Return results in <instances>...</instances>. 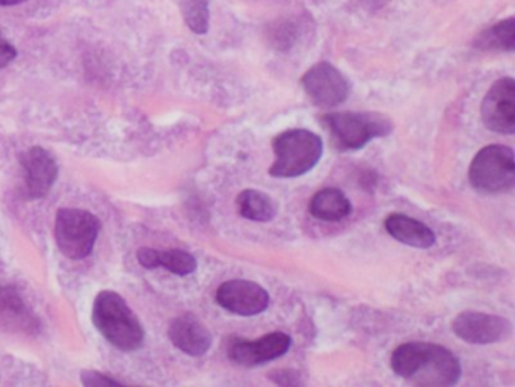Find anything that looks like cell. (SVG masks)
<instances>
[{"instance_id": "44dd1931", "label": "cell", "mask_w": 515, "mask_h": 387, "mask_svg": "<svg viewBox=\"0 0 515 387\" xmlns=\"http://www.w3.org/2000/svg\"><path fill=\"white\" fill-rule=\"evenodd\" d=\"M269 38L274 41L275 46L280 47L281 50H286L287 47L292 46L297 40V28L295 23L284 20V22L274 25Z\"/></svg>"}, {"instance_id": "d6986e66", "label": "cell", "mask_w": 515, "mask_h": 387, "mask_svg": "<svg viewBox=\"0 0 515 387\" xmlns=\"http://www.w3.org/2000/svg\"><path fill=\"white\" fill-rule=\"evenodd\" d=\"M177 2L186 26L194 34L206 35L210 25L209 2L207 0H177Z\"/></svg>"}, {"instance_id": "7402d4cb", "label": "cell", "mask_w": 515, "mask_h": 387, "mask_svg": "<svg viewBox=\"0 0 515 387\" xmlns=\"http://www.w3.org/2000/svg\"><path fill=\"white\" fill-rule=\"evenodd\" d=\"M81 380L88 387L120 386L121 381L115 380L111 375L97 371H82Z\"/></svg>"}, {"instance_id": "d4e9b609", "label": "cell", "mask_w": 515, "mask_h": 387, "mask_svg": "<svg viewBox=\"0 0 515 387\" xmlns=\"http://www.w3.org/2000/svg\"><path fill=\"white\" fill-rule=\"evenodd\" d=\"M17 58V50L4 35L0 34V69L10 66Z\"/></svg>"}, {"instance_id": "603a6c76", "label": "cell", "mask_w": 515, "mask_h": 387, "mask_svg": "<svg viewBox=\"0 0 515 387\" xmlns=\"http://www.w3.org/2000/svg\"><path fill=\"white\" fill-rule=\"evenodd\" d=\"M268 377L278 386H303L304 384L301 375L293 369H277L269 372Z\"/></svg>"}, {"instance_id": "3957f363", "label": "cell", "mask_w": 515, "mask_h": 387, "mask_svg": "<svg viewBox=\"0 0 515 387\" xmlns=\"http://www.w3.org/2000/svg\"><path fill=\"white\" fill-rule=\"evenodd\" d=\"M321 124L340 152L363 149L371 141L393 132L392 120L378 112H328L322 115Z\"/></svg>"}, {"instance_id": "ffe728a7", "label": "cell", "mask_w": 515, "mask_h": 387, "mask_svg": "<svg viewBox=\"0 0 515 387\" xmlns=\"http://www.w3.org/2000/svg\"><path fill=\"white\" fill-rule=\"evenodd\" d=\"M159 267H164L176 276L185 277L195 273L197 261L188 251L173 248V250L159 251Z\"/></svg>"}, {"instance_id": "e0dca14e", "label": "cell", "mask_w": 515, "mask_h": 387, "mask_svg": "<svg viewBox=\"0 0 515 387\" xmlns=\"http://www.w3.org/2000/svg\"><path fill=\"white\" fill-rule=\"evenodd\" d=\"M239 215L256 223H269L277 215V203L257 189H244L236 199Z\"/></svg>"}, {"instance_id": "2e32d148", "label": "cell", "mask_w": 515, "mask_h": 387, "mask_svg": "<svg viewBox=\"0 0 515 387\" xmlns=\"http://www.w3.org/2000/svg\"><path fill=\"white\" fill-rule=\"evenodd\" d=\"M309 211L316 220L337 223L351 215L352 205L340 189L325 188L310 200Z\"/></svg>"}, {"instance_id": "5b68a950", "label": "cell", "mask_w": 515, "mask_h": 387, "mask_svg": "<svg viewBox=\"0 0 515 387\" xmlns=\"http://www.w3.org/2000/svg\"><path fill=\"white\" fill-rule=\"evenodd\" d=\"M470 185L481 194H500L515 185L514 152L502 144L484 147L470 164Z\"/></svg>"}, {"instance_id": "277c9868", "label": "cell", "mask_w": 515, "mask_h": 387, "mask_svg": "<svg viewBox=\"0 0 515 387\" xmlns=\"http://www.w3.org/2000/svg\"><path fill=\"white\" fill-rule=\"evenodd\" d=\"M275 162L269 174L277 179H295L316 167L324 153L321 137L306 129H290L272 143Z\"/></svg>"}, {"instance_id": "52a82bcc", "label": "cell", "mask_w": 515, "mask_h": 387, "mask_svg": "<svg viewBox=\"0 0 515 387\" xmlns=\"http://www.w3.org/2000/svg\"><path fill=\"white\" fill-rule=\"evenodd\" d=\"M304 93L313 105L321 109H334L343 105L351 94V82L330 62H318L301 79Z\"/></svg>"}, {"instance_id": "7c38bea8", "label": "cell", "mask_w": 515, "mask_h": 387, "mask_svg": "<svg viewBox=\"0 0 515 387\" xmlns=\"http://www.w3.org/2000/svg\"><path fill=\"white\" fill-rule=\"evenodd\" d=\"M290 345H292L290 336L281 332L269 333L254 342L235 339L229 345V359L236 365L251 368V366L280 359L290 350Z\"/></svg>"}, {"instance_id": "8992f818", "label": "cell", "mask_w": 515, "mask_h": 387, "mask_svg": "<svg viewBox=\"0 0 515 387\" xmlns=\"http://www.w3.org/2000/svg\"><path fill=\"white\" fill-rule=\"evenodd\" d=\"M99 232V218L84 209L64 208L56 214V244L68 259L79 261L90 256Z\"/></svg>"}, {"instance_id": "4316f807", "label": "cell", "mask_w": 515, "mask_h": 387, "mask_svg": "<svg viewBox=\"0 0 515 387\" xmlns=\"http://www.w3.org/2000/svg\"><path fill=\"white\" fill-rule=\"evenodd\" d=\"M25 0H0V7H14V5L23 4Z\"/></svg>"}, {"instance_id": "8fae6325", "label": "cell", "mask_w": 515, "mask_h": 387, "mask_svg": "<svg viewBox=\"0 0 515 387\" xmlns=\"http://www.w3.org/2000/svg\"><path fill=\"white\" fill-rule=\"evenodd\" d=\"M26 199H44L58 179V164L55 158L43 147H32L20 158Z\"/></svg>"}, {"instance_id": "cb8c5ba5", "label": "cell", "mask_w": 515, "mask_h": 387, "mask_svg": "<svg viewBox=\"0 0 515 387\" xmlns=\"http://www.w3.org/2000/svg\"><path fill=\"white\" fill-rule=\"evenodd\" d=\"M136 259L147 270H155V268L159 267V250L149 247L139 248L136 251Z\"/></svg>"}, {"instance_id": "9a60e30c", "label": "cell", "mask_w": 515, "mask_h": 387, "mask_svg": "<svg viewBox=\"0 0 515 387\" xmlns=\"http://www.w3.org/2000/svg\"><path fill=\"white\" fill-rule=\"evenodd\" d=\"M384 226L392 238L408 247L425 250V248H431L437 241L431 227L404 214L389 215Z\"/></svg>"}, {"instance_id": "9c48e42d", "label": "cell", "mask_w": 515, "mask_h": 387, "mask_svg": "<svg viewBox=\"0 0 515 387\" xmlns=\"http://www.w3.org/2000/svg\"><path fill=\"white\" fill-rule=\"evenodd\" d=\"M481 117L488 131L500 135L515 132V81L502 78L491 85L481 105Z\"/></svg>"}, {"instance_id": "484cf974", "label": "cell", "mask_w": 515, "mask_h": 387, "mask_svg": "<svg viewBox=\"0 0 515 387\" xmlns=\"http://www.w3.org/2000/svg\"><path fill=\"white\" fill-rule=\"evenodd\" d=\"M389 2L390 0H360V4L369 11L380 10V8H383L384 5L389 4Z\"/></svg>"}, {"instance_id": "5bb4252c", "label": "cell", "mask_w": 515, "mask_h": 387, "mask_svg": "<svg viewBox=\"0 0 515 387\" xmlns=\"http://www.w3.org/2000/svg\"><path fill=\"white\" fill-rule=\"evenodd\" d=\"M0 327L25 333L38 329L37 319L13 286H0Z\"/></svg>"}, {"instance_id": "30bf717a", "label": "cell", "mask_w": 515, "mask_h": 387, "mask_svg": "<svg viewBox=\"0 0 515 387\" xmlns=\"http://www.w3.org/2000/svg\"><path fill=\"white\" fill-rule=\"evenodd\" d=\"M216 303L239 316H256L269 306L265 288L248 280H229L216 291Z\"/></svg>"}, {"instance_id": "4fadbf2b", "label": "cell", "mask_w": 515, "mask_h": 387, "mask_svg": "<svg viewBox=\"0 0 515 387\" xmlns=\"http://www.w3.org/2000/svg\"><path fill=\"white\" fill-rule=\"evenodd\" d=\"M168 338L174 347L192 357L204 356L213 342L207 327L192 313H183L171 321Z\"/></svg>"}, {"instance_id": "7a4b0ae2", "label": "cell", "mask_w": 515, "mask_h": 387, "mask_svg": "<svg viewBox=\"0 0 515 387\" xmlns=\"http://www.w3.org/2000/svg\"><path fill=\"white\" fill-rule=\"evenodd\" d=\"M93 322L100 335L124 353L144 344V329L126 301L117 292H100L94 301Z\"/></svg>"}, {"instance_id": "ba28073f", "label": "cell", "mask_w": 515, "mask_h": 387, "mask_svg": "<svg viewBox=\"0 0 515 387\" xmlns=\"http://www.w3.org/2000/svg\"><path fill=\"white\" fill-rule=\"evenodd\" d=\"M452 330L467 344L490 345L506 341L512 335V324L502 316L467 310L454 319Z\"/></svg>"}, {"instance_id": "6da1fadb", "label": "cell", "mask_w": 515, "mask_h": 387, "mask_svg": "<svg viewBox=\"0 0 515 387\" xmlns=\"http://www.w3.org/2000/svg\"><path fill=\"white\" fill-rule=\"evenodd\" d=\"M398 377L422 387H449L460 381V360L448 348L428 342L399 345L390 359Z\"/></svg>"}, {"instance_id": "ac0fdd59", "label": "cell", "mask_w": 515, "mask_h": 387, "mask_svg": "<svg viewBox=\"0 0 515 387\" xmlns=\"http://www.w3.org/2000/svg\"><path fill=\"white\" fill-rule=\"evenodd\" d=\"M476 49L484 52H512L515 49V19L502 20L482 31L473 41Z\"/></svg>"}]
</instances>
